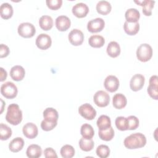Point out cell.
Listing matches in <instances>:
<instances>
[{
	"label": "cell",
	"instance_id": "cell-1",
	"mask_svg": "<svg viewBox=\"0 0 158 158\" xmlns=\"http://www.w3.org/2000/svg\"><path fill=\"white\" fill-rule=\"evenodd\" d=\"M146 144V136L141 133H135L127 136L123 144L125 148L129 149H138L144 147Z\"/></svg>",
	"mask_w": 158,
	"mask_h": 158
},
{
	"label": "cell",
	"instance_id": "cell-2",
	"mask_svg": "<svg viewBox=\"0 0 158 158\" xmlns=\"http://www.w3.org/2000/svg\"><path fill=\"white\" fill-rule=\"evenodd\" d=\"M6 120L13 125H19L22 120V112L18 104H10L7 110Z\"/></svg>",
	"mask_w": 158,
	"mask_h": 158
},
{
	"label": "cell",
	"instance_id": "cell-3",
	"mask_svg": "<svg viewBox=\"0 0 158 158\" xmlns=\"http://www.w3.org/2000/svg\"><path fill=\"white\" fill-rule=\"evenodd\" d=\"M152 56V49L149 44L143 43L138 47L136 50V57L141 62H147L151 59Z\"/></svg>",
	"mask_w": 158,
	"mask_h": 158
},
{
	"label": "cell",
	"instance_id": "cell-4",
	"mask_svg": "<svg viewBox=\"0 0 158 158\" xmlns=\"http://www.w3.org/2000/svg\"><path fill=\"white\" fill-rule=\"evenodd\" d=\"M18 93L16 85L11 82L7 81L1 86V93L7 99H13L16 97Z\"/></svg>",
	"mask_w": 158,
	"mask_h": 158
},
{
	"label": "cell",
	"instance_id": "cell-5",
	"mask_svg": "<svg viewBox=\"0 0 158 158\" xmlns=\"http://www.w3.org/2000/svg\"><path fill=\"white\" fill-rule=\"evenodd\" d=\"M17 31L20 36L25 38L33 37L36 33L35 27L32 23L29 22L20 23L18 27Z\"/></svg>",
	"mask_w": 158,
	"mask_h": 158
},
{
	"label": "cell",
	"instance_id": "cell-6",
	"mask_svg": "<svg viewBox=\"0 0 158 158\" xmlns=\"http://www.w3.org/2000/svg\"><path fill=\"white\" fill-rule=\"evenodd\" d=\"M78 113L81 116L88 120H91L96 116V110L88 103L81 105L78 108Z\"/></svg>",
	"mask_w": 158,
	"mask_h": 158
},
{
	"label": "cell",
	"instance_id": "cell-7",
	"mask_svg": "<svg viewBox=\"0 0 158 158\" xmlns=\"http://www.w3.org/2000/svg\"><path fill=\"white\" fill-rule=\"evenodd\" d=\"M93 100L95 104L100 107H106L110 102V96L107 93L104 91L99 90L96 92L93 96Z\"/></svg>",
	"mask_w": 158,
	"mask_h": 158
},
{
	"label": "cell",
	"instance_id": "cell-8",
	"mask_svg": "<svg viewBox=\"0 0 158 158\" xmlns=\"http://www.w3.org/2000/svg\"><path fill=\"white\" fill-rule=\"evenodd\" d=\"M105 26L104 20L100 17L91 20L88 22L87 29L91 33H98L102 31Z\"/></svg>",
	"mask_w": 158,
	"mask_h": 158
},
{
	"label": "cell",
	"instance_id": "cell-9",
	"mask_svg": "<svg viewBox=\"0 0 158 158\" xmlns=\"http://www.w3.org/2000/svg\"><path fill=\"white\" fill-rule=\"evenodd\" d=\"M69 42L73 46L81 45L84 40V35L83 32L77 29H73L68 35Z\"/></svg>",
	"mask_w": 158,
	"mask_h": 158
},
{
	"label": "cell",
	"instance_id": "cell-10",
	"mask_svg": "<svg viewBox=\"0 0 158 158\" xmlns=\"http://www.w3.org/2000/svg\"><path fill=\"white\" fill-rule=\"evenodd\" d=\"M51 43L52 40L51 36L46 33H41L36 38L35 44L36 46L42 50H46L50 48Z\"/></svg>",
	"mask_w": 158,
	"mask_h": 158
},
{
	"label": "cell",
	"instance_id": "cell-11",
	"mask_svg": "<svg viewBox=\"0 0 158 158\" xmlns=\"http://www.w3.org/2000/svg\"><path fill=\"white\" fill-rule=\"evenodd\" d=\"M145 81L144 77L139 73L134 75L130 81V86L132 91H138L142 89Z\"/></svg>",
	"mask_w": 158,
	"mask_h": 158
},
{
	"label": "cell",
	"instance_id": "cell-12",
	"mask_svg": "<svg viewBox=\"0 0 158 158\" xmlns=\"http://www.w3.org/2000/svg\"><path fill=\"white\" fill-rule=\"evenodd\" d=\"M158 77L157 75H152L149 78V85L147 91L151 98L155 100L158 99Z\"/></svg>",
	"mask_w": 158,
	"mask_h": 158
},
{
	"label": "cell",
	"instance_id": "cell-13",
	"mask_svg": "<svg viewBox=\"0 0 158 158\" xmlns=\"http://www.w3.org/2000/svg\"><path fill=\"white\" fill-rule=\"evenodd\" d=\"M104 86L107 91L110 93L115 92L119 87V80L114 75H109L105 78Z\"/></svg>",
	"mask_w": 158,
	"mask_h": 158
},
{
	"label": "cell",
	"instance_id": "cell-14",
	"mask_svg": "<svg viewBox=\"0 0 158 158\" xmlns=\"http://www.w3.org/2000/svg\"><path fill=\"white\" fill-rule=\"evenodd\" d=\"M22 131L24 136L29 139L36 138L38 133L37 126L31 122H28L24 125L22 128Z\"/></svg>",
	"mask_w": 158,
	"mask_h": 158
},
{
	"label": "cell",
	"instance_id": "cell-15",
	"mask_svg": "<svg viewBox=\"0 0 158 158\" xmlns=\"http://www.w3.org/2000/svg\"><path fill=\"white\" fill-rule=\"evenodd\" d=\"M73 14L78 18H83L86 16L89 12L88 6L83 2H78L75 4L72 9Z\"/></svg>",
	"mask_w": 158,
	"mask_h": 158
},
{
	"label": "cell",
	"instance_id": "cell-16",
	"mask_svg": "<svg viewBox=\"0 0 158 158\" xmlns=\"http://www.w3.org/2000/svg\"><path fill=\"white\" fill-rule=\"evenodd\" d=\"M55 24L59 31H64L70 28L71 21L67 16L60 15L56 18Z\"/></svg>",
	"mask_w": 158,
	"mask_h": 158
},
{
	"label": "cell",
	"instance_id": "cell-17",
	"mask_svg": "<svg viewBox=\"0 0 158 158\" xmlns=\"http://www.w3.org/2000/svg\"><path fill=\"white\" fill-rule=\"evenodd\" d=\"M25 75V69L21 65L13 66L10 70V76L12 80L19 81L23 80Z\"/></svg>",
	"mask_w": 158,
	"mask_h": 158
},
{
	"label": "cell",
	"instance_id": "cell-18",
	"mask_svg": "<svg viewBox=\"0 0 158 158\" xmlns=\"http://www.w3.org/2000/svg\"><path fill=\"white\" fill-rule=\"evenodd\" d=\"M135 2L143 7V13L146 16H150L152 15V10L154 7L155 1L152 0H143V1H135Z\"/></svg>",
	"mask_w": 158,
	"mask_h": 158
},
{
	"label": "cell",
	"instance_id": "cell-19",
	"mask_svg": "<svg viewBox=\"0 0 158 158\" xmlns=\"http://www.w3.org/2000/svg\"><path fill=\"white\" fill-rule=\"evenodd\" d=\"M127 103V100L125 95L122 93L115 94L112 98V104L117 109L124 108Z\"/></svg>",
	"mask_w": 158,
	"mask_h": 158
},
{
	"label": "cell",
	"instance_id": "cell-20",
	"mask_svg": "<svg viewBox=\"0 0 158 158\" xmlns=\"http://www.w3.org/2000/svg\"><path fill=\"white\" fill-rule=\"evenodd\" d=\"M107 54L113 58L117 57L120 54V47L118 43L116 41H110L106 49Z\"/></svg>",
	"mask_w": 158,
	"mask_h": 158
},
{
	"label": "cell",
	"instance_id": "cell-21",
	"mask_svg": "<svg viewBox=\"0 0 158 158\" xmlns=\"http://www.w3.org/2000/svg\"><path fill=\"white\" fill-rule=\"evenodd\" d=\"M26 154L27 157L30 158L40 157L42 154L41 148L38 144H31L27 148Z\"/></svg>",
	"mask_w": 158,
	"mask_h": 158
},
{
	"label": "cell",
	"instance_id": "cell-22",
	"mask_svg": "<svg viewBox=\"0 0 158 158\" xmlns=\"http://www.w3.org/2000/svg\"><path fill=\"white\" fill-rule=\"evenodd\" d=\"M44 119L49 122H57L59 114L57 111L52 107H48L43 111Z\"/></svg>",
	"mask_w": 158,
	"mask_h": 158
},
{
	"label": "cell",
	"instance_id": "cell-23",
	"mask_svg": "<svg viewBox=\"0 0 158 158\" xmlns=\"http://www.w3.org/2000/svg\"><path fill=\"white\" fill-rule=\"evenodd\" d=\"M24 146V141L20 137L14 138L9 144V150L12 152H17L21 151Z\"/></svg>",
	"mask_w": 158,
	"mask_h": 158
},
{
	"label": "cell",
	"instance_id": "cell-24",
	"mask_svg": "<svg viewBox=\"0 0 158 158\" xmlns=\"http://www.w3.org/2000/svg\"><path fill=\"white\" fill-rule=\"evenodd\" d=\"M39 25L42 30H49L53 27V20L49 15H43L39 19Z\"/></svg>",
	"mask_w": 158,
	"mask_h": 158
},
{
	"label": "cell",
	"instance_id": "cell-25",
	"mask_svg": "<svg viewBox=\"0 0 158 158\" xmlns=\"http://www.w3.org/2000/svg\"><path fill=\"white\" fill-rule=\"evenodd\" d=\"M125 32L128 35H136L139 30V24L138 22H128L125 21L123 25Z\"/></svg>",
	"mask_w": 158,
	"mask_h": 158
},
{
	"label": "cell",
	"instance_id": "cell-26",
	"mask_svg": "<svg viewBox=\"0 0 158 158\" xmlns=\"http://www.w3.org/2000/svg\"><path fill=\"white\" fill-rule=\"evenodd\" d=\"M125 17L127 22H138L140 17V13L138 10L135 8H130L126 10Z\"/></svg>",
	"mask_w": 158,
	"mask_h": 158
},
{
	"label": "cell",
	"instance_id": "cell-27",
	"mask_svg": "<svg viewBox=\"0 0 158 158\" xmlns=\"http://www.w3.org/2000/svg\"><path fill=\"white\" fill-rule=\"evenodd\" d=\"M96 10L97 12L103 15L108 14L112 9L111 4L109 2L107 1H100L96 4Z\"/></svg>",
	"mask_w": 158,
	"mask_h": 158
},
{
	"label": "cell",
	"instance_id": "cell-28",
	"mask_svg": "<svg viewBox=\"0 0 158 158\" xmlns=\"http://www.w3.org/2000/svg\"><path fill=\"white\" fill-rule=\"evenodd\" d=\"M0 13L1 17L4 19H9L13 15V8L12 6L7 3H2L0 6Z\"/></svg>",
	"mask_w": 158,
	"mask_h": 158
},
{
	"label": "cell",
	"instance_id": "cell-29",
	"mask_svg": "<svg viewBox=\"0 0 158 158\" xmlns=\"http://www.w3.org/2000/svg\"><path fill=\"white\" fill-rule=\"evenodd\" d=\"M89 44L95 48H99L103 46L105 43V40L103 36L98 35H94L89 37L88 40Z\"/></svg>",
	"mask_w": 158,
	"mask_h": 158
},
{
	"label": "cell",
	"instance_id": "cell-30",
	"mask_svg": "<svg viewBox=\"0 0 158 158\" xmlns=\"http://www.w3.org/2000/svg\"><path fill=\"white\" fill-rule=\"evenodd\" d=\"M96 124L99 130H106L111 126L110 118L107 115H102L97 120Z\"/></svg>",
	"mask_w": 158,
	"mask_h": 158
},
{
	"label": "cell",
	"instance_id": "cell-31",
	"mask_svg": "<svg viewBox=\"0 0 158 158\" xmlns=\"http://www.w3.org/2000/svg\"><path fill=\"white\" fill-rule=\"evenodd\" d=\"M80 133L82 137L85 139H92L94 135V131L91 125L84 123L81 127Z\"/></svg>",
	"mask_w": 158,
	"mask_h": 158
},
{
	"label": "cell",
	"instance_id": "cell-32",
	"mask_svg": "<svg viewBox=\"0 0 158 158\" xmlns=\"http://www.w3.org/2000/svg\"><path fill=\"white\" fill-rule=\"evenodd\" d=\"M94 146V141L92 139H85L81 138L79 141L80 148L85 152H88L91 151Z\"/></svg>",
	"mask_w": 158,
	"mask_h": 158
},
{
	"label": "cell",
	"instance_id": "cell-33",
	"mask_svg": "<svg viewBox=\"0 0 158 158\" xmlns=\"http://www.w3.org/2000/svg\"><path fill=\"white\" fill-rule=\"evenodd\" d=\"M98 135L101 139L109 141L112 139V138L114 136V130L113 128L110 126L109 128H108L106 130H99Z\"/></svg>",
	"mask_w": 158,
	"mask_h": 158
},
{
	"label": "cell",
	"instance_id": "cell-34",
	"mask_svg": "<svg viewBox=\"0 0 158 158\" xmlns=\"http://www.w3.org/2000/svg\"><path fill=\"white\" fill-rule=\"evenodd\" d=\"M117 128L120 131H125L128 130V121L127 117L123 116L117 117L115 120Z\"/></svg>",
	"mask_w": 158,
	"mask_h": 158
},
{
	"label": "cell",
	"instance_id": "cell-35",
	"mask_svg": "<svg viewBox=\"0 0 158 158\" xmlns=\"http://www.w3.org/2000/svg\"><path fill=\"white\" fill-rule=\"evenodd\" d=\"M60 153L64 158H72L75 155V149L72 146L65 144L61 148Z\"/></svg>",
	"mask_w": 158,
	"mask_h": 158
},
{
	"label": "cell",
	"instance_id": "cell-36",
	"mask_svg": "<svg viewBox=\"0 0 158 158\" xmlns=\"http://www.w3.org/2000/svg\"><path fill=\"white\" fill-rule=\"evenodd\" d=\"M12 130L7 125L1 123L0 124V139L7 140L12 136Z\"/></svg>",
	"mask_w": 158,
	"mask_h": 158
},
{
	"label": "cell",
	"instance_id": "cell-37",
	"mask_svg": "<svg viewBox=\"0 0 158 158\" xmlns=\"http://www.w3.org/2000/svg\"><path fill=\"white\" fill-rule=\"evenodd\" d=\"M96 154L101 158H106L110 154V149L107 145L101 144L96 148Z\"/></svg>",
	"mask_w": 158,
	"mask_h": 158
},
{
	"label": "cell",
	"instance_id": "cell-38",
	"mask_svg": "<svg viewBox=\"0 0 158 158\" xmlns=\"http://www.w3.org/2000/svg\"><path fill=\"white\" fill-rule=\"evenodd\" d=\"M128 121V130H136L139 126V120L135 115H130L127 117Z\"/></svg>",
	"mask_w": 158,
	"mask_h": 158
},
{
	"label": "cell",
	"instance_id": "cell-39",
	"mask_svg": "<svg viewBox=\"0 0 158 158\" xmlns=\"http://www.w3.org/2000/svg\"><path fill=\"white\" fill-rule=\"evenodd\" d=\"M57 124V122H49L44 119L41 122V127L43 130L48 131L53 130L56 127Z\"/></svg>",
	"mask_w": 158,
	"mask_h": 158
},
{
	"label": "cell",
	"instance_id": "cell-40",
	"mask_svg": "<svg viewBox=\"0 0 158 158\" xmlns=\"http://www.w3.org/2000/svg\"><path fill=\"white\" fill-rule=\"evenodd\" d=\"M47 6L51 10H57L59 9L62 4V0H46Z\"/></svg>",
	"mask_w": 158,
	"mask_h": 158
},
{
	"label": "cell",
	"instance_id": "cell-41",
	"mask_svg": "<svg viewBox=\"0 0 158 158\" xmlns=\"http://www.w3.org/2000/svg\"><path fill=\"white\" fill-rule=\"evenodd\" d=\"M44 156L46 158L57 157V155L54 149L52 148H47L44 150Z\"/></svg>",
	"mask_w": 158,
	"mask_h": 158
},
{
	"label": "cell",
	"instance_id": "cell-42",
	"mask_svg": "<svg viewBox=\"0 0 158 158\" xmlns=\"http://www.w3.org/2000/svg\"><path fill=\"white\" fill-rule=\"evenodd\" d=\"M10 52L9 48L7 46L4 44H1L0 45V57L3 58L7 57Z\"/></svg>",
	"mask_w": 158,
	"mask_h": 158
},
{
	"label": "cell",
	"instance_id": "cell-43",
	"mask_svg": "<svg viewBox=\"0 0 158 158\" xmlns=\"http://www.w3.org/2000/svg\"><path fill=\"white\" fill-rule=\"evenodd\" d=\"M7 77V72L2 68H0V81H3L6 80Z\"/></svg>",
	"mask_w": 158,
	"mask_h": 158
},
{
	"label": "cell",
	"instance_id": "cell-44",
	"mask_svg": "<svg viewBox=\"0 0 158 158\" xmlns=\"http://www.w3.org/2000/svg\"><path fill=\"white\" fill-rule=\"evenodd\" d=\"M1 102H2V106H1V114L2 112V111H3V105H4L5 104L4 103V101H3V100L2 99H1Z\"/></svg>",
	"mask_w": 158,
	"mask_h": 158
}]
</instances>
